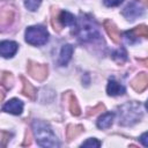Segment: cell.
<instances>
[{"label":"cell","instance_id":"cell-1","mask_svg":"<svg viewBox=\"0 0 148 148\" xmlns=\"http://www.w3.org/2000/svg\"><path fill=\"white\" fill-rule=\"evenodd\" d=\"M75 34L79 40L83 43L95 42L101 38L99 30L96 22L88 14H81L79 16L76 27H75Z\"/></svg>","mask_w":148,"mask_h":148},{"label":"cell","instance_id":"cell-2","mask_svg":"<svg viewBox=\"0 0 148 148\" xmlns=\"http://www.w3.org/2000/svg\"><path fill=\"white\" fill-rule=\"evenodd\" d=\"M32 132L37 145L40 147H59V140L52 127L44 120L36 119L32 121Z\"/></svg>","mask_w":148,"mask_h":148},{"label":"cell","instance_id":"cell-3","mask_svg":"<svg viewBox=\"0 0 148 148\" xmlns=\"http://www.w3.org/2000/svg\"><path fill=\"white\" fill-rule=\"evenodd\" d=\"M119 125L121 126H132L136 124L142 117V110L140 103L132 101L127 102L118 108Z\"/></svg>","mask_w":148,"mask_h":148},{"label":"cell","instance_id":"cell-4","mask_svg":"<svg viewBox=\"0 0 148 148\" xmlns=\"http://www.w3.org/2000/svg\"><path fill=\"white\" fill-rule=\"evenodd\" d=\"M25 42L30 45L40 46L44 45L49 39V32L43 25H31L28 27L24 34Z\"/></svg>","mask_w":148,"mask_h":148},{"label":"cell","instance_id":"cell-5","mask_svg":"<svg viewBox=\"0 0 148 148\" xmlns=\"http://www.w3.org/2000/svg\"><path fill=\"white\" fill-rule=\"evenodd\" d=\"M27 71H28V74L31 77H34L35 80H38V81H43L47 76V66L46 65L34 62L31 60L28 61Z\"/></svg>","mask_w":148,"mask_h":148},{"label":"cell","instance_id":"cell-6","mask_svg":"<svg viewBox=\"0 0 148 148\" xmlns=\"http://www.w3.org/2000/svg\"><path fill=\"white\" fill-rule=\"evenodd\" d=\"M121 14H123V16H124L126 20H128V21H134L135 18L140 17V16L143 14V9H142V7H141L138 2L132 1V2H130V3L123 9Z\"/></svg>","mask_w":148,"mask_h":148},{"label":"cell","instance_id":"cell-7","mask_svg":"<svg viewBox=\"0 0 148 148\" xmlns=\"http://www.w3.org/2000/svg\"><path fill=\"white\" fill-rule=\"evenodd\" d=\"M124 37H125L127 43H134L138 39V37L148 38V27L145 25V24H140V25L133 28L130 31H125Z\"/></svg>","mask_w":148,"mask_h":148},{"label":"cell","instance_id":"cell-8","mask_svg":"<svg viewBox=\"0 0 148 148\" xmlns=\"http://www.w3.org/2000/svg\"><path fill=\"white\" fill-rule=\"evenodd\" d=\"M18 50V44L14 40H2L0 44V53L3 58H12Z\"/></svg>","mask_w":148,"mask_h":148},{"label":"cell","instance_id":"cell-9","mask_svg":"<svg viewBox=\"0 0 148 148\" xmlns=\"http://www.w3.org/2000/svg\"><path fill=\"white\" fill-rule=\"evenodd\" d=\"M2 110L5 112H8L15 116L21 114L23 111V102L20 101L18 98H12L2 105Z\"/></svg>","mask_w":148,"mask_h":148},{"label":"cell","instance_id":"cell-10","mask_svg":"<svg viewBox=\"0 0 148 148\" xmlns=\"http://www.w3.org/2000/svg\"><path fill=\"white\" fill-rule=\"evenodd\" d=\"M131 87L138 91L141 92L148 87V74L147 73H140L138 74L132 81H131Z\"/></svg>","mask_w":148,"mask_h":148},{"label":"cell","instance_id":"cell-11","mask_svg":"<svg viewBox=\"0 0 148 148\" xmlns=\"http://www.w3.org/2000/svg\"><path fill=\"white\" fill-rule=\"evenodd\" d=\"M103 27H104L106 34L109 35V37L111 38V40L113 43L118 44L120 42V32H119L118 28L116 27V24L110 20H105L103 22Z\"/></svg>","mask_w":148,"mask_h":148},{"label":"cell","instance_id":"cell-12","mask_svg":"<svg viewBox=\"0 0 148 148\" xmlns=\"http://www.w3.org/2000/svg\"><path fill=\"white\" fill-rule=\"evenodd\" d=\"M73 51H74V47H73L71 44H65V45L61 47V51H60V53H59L58 65H59V66H65V65H67L68 61H69L71 58H72Z\"/></svg>","mask_w":148,"mask_h":148},{"label":"cell","instance_id":"cell-13","mask_svg":"<svg viewBox=\"0 0 148 148\" xmlns=\"http://www.w3.org/2000/svg\"><path fill=\"white\" fill-rule=\"evenodd\" d=\"M58 21L62 27H76L77 18H75V16L72 13L67 10H62L58 16Z\"/></svg>","mask_w":148,"mask_h":148},{"label":"cell","instance_id":"cell-14","mask_svg":"<svg viewBox=\"0 0 148 148\" xmlns=\"http://www.w3.org/2000/svg\"><path fill=\"white\" fill-rule=\"evenodd\" d=\"M106 92L110 96H119V95L125 94V88H124V86H121L120 83H118L117 81L111 79V80H109V83L106 87Z\"/></svg>","mask_w":148,"mask_h":148},{"label":"cell","instance_id":"cell-15","mask_svg":"<svg viewBox=\"0 0 148 148\" xmlns=\"http://www.w3.org/2000/svg\"><path fill=\"white\" fill-rule=\"evenodd\" d=\"M113 118H114V113H112V112H105V113H103V114L97 119L96 125H97V127L101 128V130H106V128H109V127L112 125Z\"/></svg>","mask_w":148,"mask_h":148},{"label":"cell","instance_id":"cell-16","mask_svg":"<svg viewBox=\"0 0 148 148\" xmlns=\"http://www.w3.org/2000/svg\"><path fill=\"white\" fill-rule=\"evenodd\" d=\"M21 80H22V83H23V88H22V94L27 97H29L30 99H36V89L35 87L24 77V76H21Z\"/></svg>","mask_w":148,"mask_h":148},{"label":"cell","instance_id":"cell-17","mask_svg":"<svg viewBox=\"0 0 148 148\" xmlns=\"http://www.w3.org/2000/svg\"><path fill=\"white\" fill-rule=\"evenodd\" d=\"M68 109L71 111V113L73 116H79L81 113V109L79 105V102L76 99V97L73 94H68Z\"/></svg>","mask_w":148,"mask_h":148},{"label":"cell","instance_id":"cell-18","mask_svg":"<svg viewBox=\"0 0 148 148\" xmlns=\"http://www.w3.org/2000/svg\"><path fill=\"white\" fill-rule=\"evenodd\" d=\"M82 131H83L82 125H68L66 130V136L68 140H72L75 136H77Z\"/></svg>","mask_w":148,"mask_h":148},{"label":"cell","instance_id":"cell-19","mask_svg":"<svg viewBox=\"0 0 148 148\" xmlns=\"http://www.w3.org/2000/svg\"><path fill=\"white\" fill-rule=\"evenodd\" d=\"M13 17H14V14H13L12 9H2L1 10V20L0 21H1L2 25L10 23L13 21Z\"/></svg>","mask_w":148,"mask_h":148},{"label":"cell","instance_id":"cell-20","mask_svg":"<svg viewBox=\"0 0 148 148\" xmlns=\"http://www.w3.org/2000/svg\"><path fill=\"white\" fill-rule=\"evenodd\" d=\"M40 2H42V0H24V6L30 12H35L39 7Z\"/></svg>","mask_w":148,"mask_h":148},{"label":"cell","instance_id":"cell-21","mask_svg":"<svg viewBox=\"0 0 148 148\" xmlns=\"http://www.w3.org/2000/svg\"><path fill=\"white\" fill-rule=\"evenodd\" d=\"M12 83V74L8 72H3L1 75V84L6 88H9Z\"/></svg>","mask_w":148,"mask_h":148},{"label":"cell","instance_id":"cell-22","mask_svg":"<svg viewBox=\"0 0 148 148\" xmlns=\"http://www.w3.org/2000/svg\"><path fill=\"white\" fill-rule=\"evenodd\" d=\"M99 146H101V142L95 138H89L81 143V147H99Z\"/></svg>","mask_w":148,"mask_h":148},{"label":"cell","instance_id":"cell-23","mask_svg":"<svg viewBox=\"0 0 148 148\" xmlns=\"http://www.w3.org/2000/svg\"><path fill=\"white\" fill-rule=\"evenodd\" d=\"M127 54H126V52H125V50L121 47V49H119L118 51H116L114 53H113V59H116L117 61H120V62H123L124 60H126V57Z\"/></svg>","mask_w":148,"mask_h":148},{"label":"cell","instance_id":"cell-24","mask_svg":"<svg viewBox=\"0 0 148 148\" xmlns=\"http://www.w3.org/2000/svg\"><path fill=\"white\" fill-rule=\"evenodd\" d=\"M124 0H103V3L106 6V7H116V6H119Z\"/></svg>","mask_w":148,"mask_h":148},{"label":"cell","instance_id":"cell-25","mask_svg":"<svg viewBox=\"0 0 148 148\" xmlns=\"http://www.w3.org/2000/svg\"><path fill=\"white\" fill-rule=\"evenodd\" d=\"M98 110H104V105L102 104V103H99V104H97L94 109H89V111L87 112V114L88 116H91V114H95V113H97L98 112Z\"/></svg>","mask_w":148,"mask_h":148},{"label":"cell","instance_id":"cell-26","mask_svg":"<svg viewBox=\"0 0 148 148\" xmlns=\"http://www.w3.org/2000/svg\"><path fill=\"white\" fill-rule=\"evenodd\" d=\"M10 136H12V134L9 132H6V131L1 132V143H2V146H6V142H7V140H9Z\"/></svg>","mask_w":148,"mask_h":148},{"label":"cell","instance_id":"cell-27","mask_svg":"<svg viewBox=\"0 0 148 148\" xmlns=\"http://www.w3.org/2000/svg\"><path fill=\"white\" fill-rule=\"evenodd\" d=\"M140 142H141L145 147H148V131L145 132L143 134H141V136H140Z\"/></svg>","mask_w":148,"mask_h":148},{"label":"cell","instance_id":"cell-28","mask_svg":"<svg viewBox=\"0 0 148 148\" xmlns=\"http://www.w3.org/2000/svg\"><path fill=\"white\" fill-rule=\"evenodd\" d=\"M139 60V62H141L142 65H145L146 67H148V58H146V59H138Z\"/></svg>","mask_w":148,"mask_h":148},{"label":"cell","instance_id":"cell-29","mask_svg":"<svg viewBox=\"0 0 148 148\" xmlns=\"http://www.w3.org/2000/svg\"><path fill=\"white\" fill-rule=\"evenodd\" d=\"M138 1H140V2H142L145 5H148V0H138Z\"/></svg>","mask_w":148,"mask_h":148},{"label":"cell","instance_id":"cell-30","mask_svg":"<svg viewBox=\"0 0 148 148\" xmlns=\"http://www.w3.org/2000/svg\"><path fill=\"white\" fill-rule=\"evenodd\" d=\"M146 109L148 110V99H147V102H146Z\"/></svg>","mask_w":148,"mask_h":148}]
</instances>
